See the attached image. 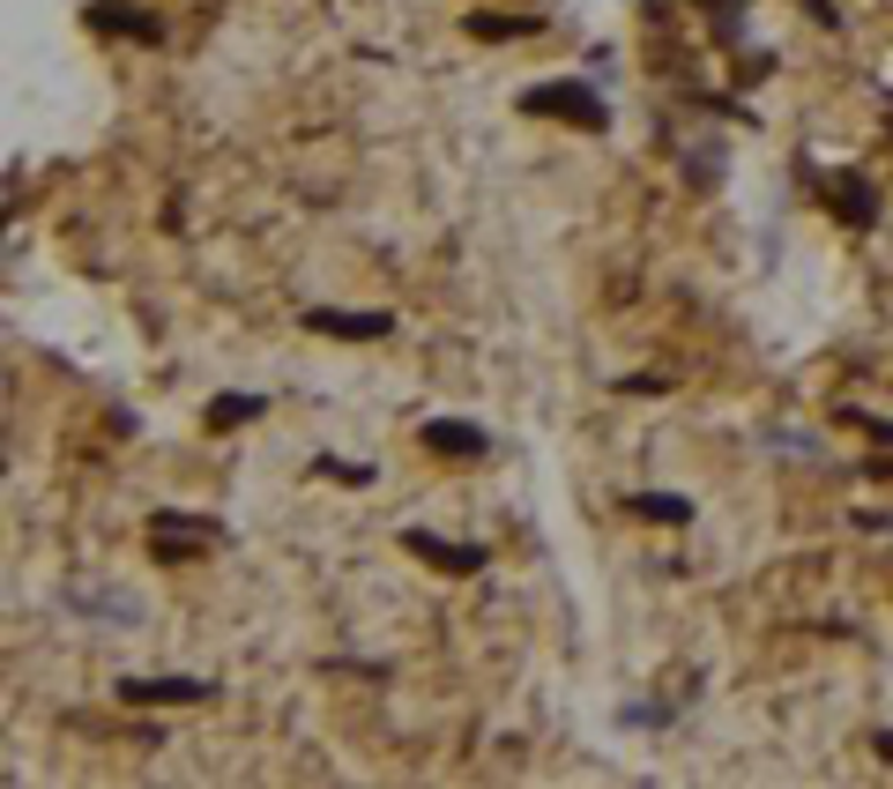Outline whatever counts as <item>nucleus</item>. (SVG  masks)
Returning a JSON list of instances; mask_svg holds the SVG:
<instances>
[{
	"instance_id": "1",
	"label": "nucleus",
	"mask_w": 893,
	"mask_h": 789,
	"mask_svg": "<svg viewBox=\"0 0 893 789\" xmlns=\"http://www.w3.org/2000/svg\"><path fill=\"white\" fill-rule=\"evenodd\" d=\"M209 678H120V700L127 708H194V700H209Z\"/></svg>"
},
{
	"instance_id": "2",
	"label": "nucleus",
	"mask_w": 893,
	"mask_h": 789,
	"mask_svg": "<svg viewBox=\"0 0 893 789\" xmlns=\"http://www.w3.org/2000/svg\"><path fill=\"white\" fill-rule=\"evenodd\" d=\"M529 112H566V120H581V127H603V120H611L589 82H544V90H529Z\"/></svg>"
},
{
	"instance_id": "3",
	"label": "nucleus",
	"mask_w": 893,
	"mask_h": 789,
	"mask_svg": "<svg viewBox=\"0 0 893 789\" xmlns=\"http://www.w3.org/2000/svg\"><path fill=\"white\" fill-rule=\"evenodd\" d=\"M424 447H440V455H454V462H476L492 440H484L476 425H462V418H432L424 425Z\"/></svg>"
},
{
	"instance_id": "4",
	"label": "nucleus",
	"mask_w": 893,
	"mask_h": 789,
	"mask_svg": "<svg viewBox=\"0 0 893 789\" xmlns=\"http://www.w3.org/2000/svg\"><path fill=\"white\" fill-rule=\"evenodd\" d=\"M68 611L104 618V626H134V618H142V603H134V596H112V589H68Z\"/></svg>"
},
{
	"instance_id": "5",
	"label": "nucleus",
	"mask_w": 893,
	"mask_h": 789,
	"mask_svg": "<svg viewBox=\"0 0 893 789\" xmlns=\"http://www.w3.org/2000/svg\"><path fill=\"white\" fill-rule=\"evenodd\" d=\"M410 551L432 559V567H462V573L484 567V543H440V537H424V529H410Z\"/></svg>"
},
{
	"instance_id": "6",
	"label": "nucleus",
	"mask_w": 893,
	"mask_h": 789,
	"mask_svg": "<svg viewBox=\"0 0 893 789\" xmlns=\"http://www.w3.org/2000/svg\"><path fill=\"white\" fill-rule=\"evenodd\" d=\"M826 201L842 209V223H871V217H879V194H871V187H864L856 172H842V179H834V187H826Z\"/></svg>"
},
{
	"instance_id": "7",
	"label": "nucleus",
	"mask_w": 893,
	"mask_h": 789,
	"mask_svg": "<svg viewBox=\"0 0 893 789\" xmlns=\"http://www.w3.org/2000/svg\"><path fill=\"white\" fill-rule=\"evenodd\" d=\"M90 23H98V30H127L134 46H157V38H164V30H157V16H134V8H120V0L90 8Z\"/></svg>"
},
{
	"instance_id": "8",
	"label": "nucleus",
	"mask_w": 893,
	"mask_h": 789,
	"mask_svg": "<svg viewBox=\"0 0 893 789\" xmlns=\"http://www.w3.org/2000/svg\"><path fill=\"white\" fill-rule=\"evenodd\" d=\"M313 328H328V336H343V343H365V336H388V313H313Z\"/></svg>"
},
{
	"instance_id": "9",
	"label": "nucleus",
	"mask_w": 893,
	"mask_h": 789,
	"mask_svg": "<svg viewBox=\"0 0 893 789\" xmlns=\"http://www.w3.org/2000/svg\"><path fill=\"white\" fill-rule=\"evenodd\" d=\"M641 521H663V529H678V521H693V499H670V492H633L625 499Z\"/></svg>"
},
{
	"instance_id": "10",
	"label": "nucleus",
	"mask_w": 893,
	"mask_h": 789,
	"mask_svg": "<svg viewBox=\"0 0 893 789\" xmlns=\"http://www.w3.org/2000/svg\"><path fill=\"white\" fill-rule=\"evenodd\" d=\"M269 410V394H223L217 410H209V425H247V418H261Z\"/></svg>"
},
{
	"instance_id": "11",
	"label": "nucleus",
	"mask_w": 893,
	"mask_h": 789,
	"mask_svg": "<svg viewBox=\"0 0 893 789\" xmlns=\"http://www.w3.org/2000/svg\"><path fill=\"white\" fill-rule=\"evenodd\" d=\"M856 529H893V515H856Z\"/></svg>"
}]
</instances>
